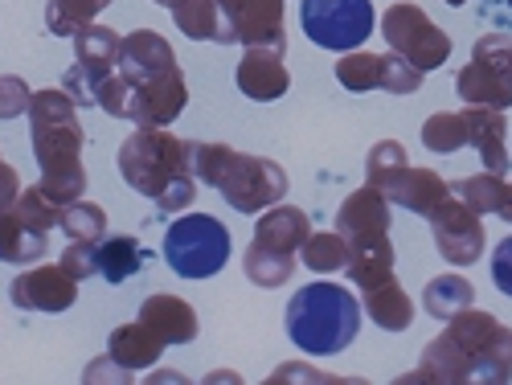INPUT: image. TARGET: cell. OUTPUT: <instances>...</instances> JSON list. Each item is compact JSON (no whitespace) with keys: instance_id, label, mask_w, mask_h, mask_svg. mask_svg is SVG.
Segmentation results:
<instances>
[{"instance_id":"obj_1","label":"cell","mask_w":512,"mask_h":385,"mask_svg":"<svg viewBox=\"0 0 512 385\" xmlns=\"http://www.w3.org/2000/svg\"><path fill=\"white\" fill-rule=\"evenodd\" d=\"M29 136H33V156L41 168V193L54 197L58 205H70L87 197V168H82V123H78V103L62 87L33 91L29 103Z\"/></svg>"},{"instance_id":"obj_2","label":"cell","mask_w":512,"mask_h":385,"mask_svg":"<svg viewBox=\"0 0 512 385\" xmlns=\"http://www.w3.org/2000/svg\"><path fill=\"white\" fill-rule=\"evenodd\" d=\"M115 164H119V177L127 181V189L156 201V209H164V213H185L197 197L193 144L164 132V127H136V132L119 144Z\"/></svg>"},{"instance_id":"obj_3","label":"cell","mask_w":512,"mask_h":385,"mask_svg":"<svg viewBox=\"0 0 512 385\" xmlns=\"http://www.w3.org/2000/svg\"><path fill=\"white\" fill-rule=\"evenodd\" d=\"M193 177L197 185L218 189L238 213H263L291 189L283 164L267 156H246L230 144H193Z\"/></svg>"},{"instance_id":"obj_4","label":"cell","mask_w":512,"mask_h":385,"mask_svg":"<svg viewBox=\"0 0 512 385\" xmlns=\"http://www.w3.org/2000/svg\"><path fill=\"white\" fill-rule=\"evenodd\" d=\"M361 312H365L361 299L349 287L316 279L291 295L287 336L295 340V349H304L308 357H336L357 340Z\"/></svg>"},{"instance_id":"obj_5","label":"cell","mask_w":512,"mask_h":385,"mask_svg":"<svg viewBox=\"0 0 512 385\" xmlns=\"http://www.w3.org/2000/svg\"><path fill=\"white\" fill-rule=\"evenodd\" d=\"M189 103V87L185 74H160V78H127L119 70H111L99 91H95V107H103L111 119H127L136 127H168Z\"/></svg>"},{"instance_id":"obj_6","label":"cell","mask_w":512,"mask_h":385,"mask_svg":"<svg viewBox=\"0 0 512 385\" xmlns=\"http://www.w3.org/2000/svg\"><path fill=\"white\" fill-rule=\"evenodd\" d=\"M230 230L209 213H185L164 234V263L181 279H209L230 263Z\"/></svg>"},{"instance_id":"obj_7","label":"cell","mask_w":512,"mask_h":385,"mask_svg":"<svg viewBox=\"0 0 512 385\" xmlns=\"http://www.w3.org/2000/svg\"><path fill=\"white\" fill-rule=\"evenodd\" d=\"M455 91L467 107H512V33H488L476 41L472 62L455 78Z\"/></svg>"},{"instance_id":"obj_8","label":"cell","mask_w":512,"mask_h":385,"mask_svg":"<svg viewBox=\"0 0 512 385\" xmlns=\"http://www.w3.org/2000/svg\"><path fill=\"white\" fill-rule=\"evenodd\" d=\"M447 336L472 357L480 381H488V385L512 381V328L500 324L492 312L463 308L459 316L447 320Z\"/></svg>"},{"instance_id":"obj_9","label":"cell","mask_w":512,"mask_h":385,"mask_svg":"<svg viewBox=\"0 0 512 385\" xmlns=\"http://www.w3.org/2000/svg\"><path fill=\"white\" fill-rule=\"evenodd\" d=\"M300 25L312 46L349 54L369 41L377 13L369 0H300Z\"/></svg>"},{"instance_id":"obj_10","label":"cell","mask_w":512,"mask_h":385,"mask_svg":"<svg viewBox=\"0 0 512 385\" xmlns=\"http://www.w3.org/2000/svg\"><path fill=\"white\" fill-rule=\"evenodd\" d=\"M381 37L390 41V50L414 62L418 70H439L451 58V37L426 17L422 5H394L381 13Z\"/></svg>"},{"instance_id":"obj_11","label":"cell","mask_w":512,"mask_h":385,"mask_svg":"<svg viewBox=\"0 0 512 385\" xmlns=\"http://www.w3.org/2000/svg\"><path fill=\"white\" fill-rule=\"evenodd\" d=\"M431 230H435V250L451 267H472L480 263V254L488 246L484 218L467 205L459 193H447V201L431 213Z\"/></svg>"},{"instance_id":"obj_12","label":"cell","mask_w":512,"mask_h":385,"mask_svg":"<svg viewBox=\"0 0 512 385\" xmlns=\"http://www.w3.org/2000/svg\"><path fill=\"white\" fill-rule=\"evenodd\" d=\"M222 46H275L287 50L283 0H218Z\"/></svg>"},{"instance_id":"obj_13","label":"cell","mask_w":512,"mask_h":385,"mask_svg":"<svg viewBox=\"0 0 512 385\" xmlns=\"http://www.w3.org/2000/svg\"><path fill=\"white\" fill-rule=\"evenodd\" d=\"M9 299L21 312H66L78 304V279L62 263L21 271L9 283Z\"/></svg>"},{"instance_id":"obj_14","label":"cell","mask_w":512,"mask_h":385,"mask_svg":"<svg viewBox=\"0 0 512 385\" xmlns=\"http://www.w3.org/2000/svg\"><path fill=\"white\" fill-rule=\"evenodd\" d=\"M283 54L287 50H275V46H246V54L238 62V74H234L238 91L246 99H254V103L283 99L287 87H291V74L283 66Z\"/></svg>"},{"instance_id":"obj_15","label":"cell","mask_w":512,"mask_h":385,"mask_svg":"<svg viewBox=\"0 0 512 385\" xmlns=\"http://www.w3.org/2000/svg\"><path fill=\"white\" fill-rule=\"evenodd\" d=\"M463 381H476V365L447 332L435 336L431 345L422 349L418 369L402 377V385H463Z\"/></svg>"},{"instance_id":"obj_16","label":"cell","mask_w":512,"mask_h":385,"mask_svg":"<svg viewBox=\"0 0 512 385\" xmlns=\"http://www.w3.org/2000/svg\"><path fill=\"white\" fill-rule=\"evenodd\" d=\"M357 291H361V308H365V316H369L381 332H406V328L414 324V299L402 291V283H398L394 271H390V275H377V279H369V283H361Z\"/></svg>"},{"instance_id":"obj_17","label":"cell","mask_w":512,"mask_h":385,"mask_svg":"<svg viewBox=\"0 0 512 385\" xmlns=\"http://www.w3.org/2000/svg\"><path fill=\"white\" fill-rule=\"evenodd\" d=\"M140 320L164 340V345H189V340H197V332H201L197 312L189 308V299L168 295V291H156V295L144 299Z\"/></svg>"},{"instance_id":"obj_18","label":"cell","mask_w":512,"mask_h":385,"mask_svg":"<svg viewBox=\"0 0 512 385\" xmlns=\"http://www.w3.org/2000/svg\"><path fill=\"white\" fill-rule=\"evenodd\" d=\"M115 70L127 74V78H160V74H173V70H181V66H177L173 46H168L160 33L136 29V33L123 37V50H119Z\"/></svg>"},{"instance_id":"obj_19","label":"cell","mask_w":512,"mask_h":385,"mask_svg":"<svg viewBox=\"0 0 512 385\" xmlns=\"http://www.w3.org/2000/svg\"><path fill=\"white\" fill-rule=\"evenodd\" d=\"M336 234L340 238H365V234H390V197L365 185L345 197V205L336 209Z\"/></svg>"},{"instance_id":"obj_20","label":"cell","mask_w":512,"mask_h":385,"mask_svg":"<svg viewBox=\"0 0 512 385\" xmlns=\"http://www.w3.org/2000/svg\"><path fill=\"white\" fill-rule=\"evenodd\" d=\"M308 234H312L308 213L279 201V205L263 209L259 226H254V246L275 250V254H295V259H300V246L308 242Z\"/></svg>"},{"instance_id":"obj_21","label":"cell","mask_w":512,"mask_h":385,"mask_svg":"<svg viewBox=\"0 0 512 385\" xmlns=\"http://www.w3.org/2000/svg\"><path fill=\"white\" fill-rule=\"evenodd\" d=\"M467 148H476L488 173H508V119L496 107H467Z\"/></svg>"},{"instance_id":"obj_22","label":"cell","mask_w":512,"mask_h":385,"mask_svg":"<svg viewBox=\"0 0 512 385\" xmlns=\"http://www.w3.org/2000/svg\"><path fill=\"white\" fill-rule=\"evenodd\" d=\"M447 193H451V185L435 173V168H406V173L390 185V205H406L410 213H418V218H426L431 222V213L447 201Z\"/></svg>"},{"instance_id":"obj_23","label":"cell","mask_w":512,"mask_h":385,"mask_svg":"<svg viewBox=\"0 0 512 385\" xmlns=\"http://www.w3.org/2000/svg\"><path fill=\"white\" fill-rule=\"evenodd\" d=\"M168 345L144 324V320H132V324H119L111 336H107V357L119 365V369H152L160 361Z\"/></svg>"},{"instance_id":"obj_24","label":"cell","mask_w":512,"mask_h":385,"mask_svg":"<svg viewBox=\"0 0 512 385\" xmlns=\"http://www.w3.org/2000/svg\"><path fill=\"white\" fill-rule=\"evenodd\" d=\"M46 250H50V230L21 218L17 205L9 213H0V259L13 267H25V263H37Z\"/></svg>"},{"instance_id":"obj_25","label":"cell","mask_w":512,"mask_h":385,"mask_svg":"<svg viewBox=\"0 0 512 385\" xmlns=\"http://www.w3.org/2000/svg\"><path fill=\"white\" fill-rule=\"evenodd\" d=\"M349 283L361 287L377 275H390L394 271V242L390 234H365V238H349Z\"/></svg>"},{"instance_id":"obj_26","label":"cell","mask_w":512,"mask_h":385,"mask_svg":"<svg viewBox=\"0 0 512 385\" xmlns=\"http://www.w3.org/2000/svg\"><path fill=\"white\" fill-rule=\"evenodd\" d=\"M119 50H123V37H119L115 29L99 25V21L74 33V62H78V66H87V70L99 74V78H107V74L115 70Z\"/></svg>"},{"instance_id":"obj_27","label":"cell","mask_w":512,"mask_h":385,"mask_svg":"<svg viewBox=\"0 0 512 385\" xmlns=\"http://www.w3.org/2000/svg\"><path fill=\"white\" fill-rule=\"evenodd\" d=\"M472 304H476V287L463 275H439V279H431L422 287V312L431 320H439V324H447L451 316H459Z\"/></svg>"},{"instance_id":"obj_28","label":"cell","mask_w":512,"mask_h":385,"mask_svg":"<svg viewBox=\"0 0 512 385\" xmlns=\"http://www.w3.org/2000/svg\"><path fill=\"white\" fill-rule=\"evenodd\" d=\"M140 242L132 234H115V238H99L95 242V271L107 279V283H127L136 271H140Z\"/></svg>"},{"instance_id":"obj_29","label":"cell","mask_w":512,"mask_h":385,"mask_svg":"<svg viewBox=\"0 0 512 385\" xmlns=\"http://www.w3.org/2000/svg\"><path fill=\"white\" fill-rule=\"evenodd\" d=\"M177 29L193 41H218L222 46V13H218V0H173L168 5Z\"/></svg>"},{"instance_id":"obj_30","label":"cell","mask_w":512,"mask_h":385,"mask_svg":"<svg viewBox=\"0 0 512 385\" xmlns=\"http://www.w3.org/2000/svg\"><path fill=\"white\" fill-rule=\"evenodd\" d=\"M300 259H304V267L316 271V275L345 271V263H349V242L340 238L336 230H312L308 242L300 246Z\"/></svg>"},{"instance_id":"obj_31","label":"cell","mask_w":512,"mask_h":385,"mask_svg":"<svg viewBox=\"0 0 512 385\" xmlns=\"http://www.w3.org/2000/svg\"><path fill=\"white\" fill-rule=\"evenodd\" d=\"M111 0H46V25L54 37H74L78 29L95 25V17Z\"/></svg>"},{"instance_id":"obj_32","label":"cell","mask_w":512,"mask_h":385,"mask_svg":"<svg viewBox=\"0 0 512 385\" xmlns=\"http://www.w3.org/2000/svg\"><path fill=\"white\" fill-rule=\"evenodd\" d=\"M242 271L254 287H283L291 275H295V254H275V250H263V246H254L246 250V259H242Z\"/></svg>"},{"instance_id":"obj_33","label":"cell","mask_w":512,"mask_h":385,"mask_svg":"<svg viewBox=\"0 0 512 385\" xmlns=\"http://www.w3.org/2000/svg\"><path fill=\"white\" fill-rule=\"evenodd\" d=\"M406 168H410L406 148H402L398 140H381V144H373L369 156H365V185L390 193V185L406 173Z\"/></svg>"},{"instance_id":"obj_34","label":"cell","mask_w":512,"mask_h":385,"mask_svg":"<svg viewBox=\"0 0 512 385\" xmlns=\"http://www.w3.org/2000/svg\"><path fill=\"white\" fill-rule=\"evenodd\" d=\"M422 144L435 156H451L459 148H467V119L463 111H439L422 123Z\"/></svg>"},{"instance_id":"obj_35","label":"cell","mask_w":512,"mask_h":385,"mask_svg":"<svg viewBox=\"0 0 512 385\" xmlns=\"http://www.w3.org/2000/svg\"><path fill=\"white\" fill-rule=\"evenodd\" d=\"M336 82L353 95L365 91H381V54H365V50H349L336 62Z\"/></svg>"},{"instance_id":"obj_36","label":"cell","mask_w":512,"mask_h":385,"mask_svg":"<svg viewBox=\"0 0 512 385\" xmlns=\"http://www.w3.org/2000/svg\"><path fill=\"white\" fill-rule=\"evenodd\" d=\"M62 234H66L70 242H99V238L107 234V213H103V205H95V201H87V197L70 201V205L62 209Z\"/></svg>"},{"instance_id":"obj_37","label":"cell","mask_w":512,"mask_h":385,"mask_svg":"<svg viewBox=\"0 0 512 385\" xmlns=\"http://www.w3.org/2000/svg\"><path fill=\"white\" fill-rule=\"evenodd\" d=\"M504 177L500 173H488V168H484V173L480 177H463V181H455L451 185V193H459L467 205H472L476 213H480V218H484V213H500V201H504Z\"/></svg>"},{"instance_id":"obj_38","label":"cell","mask_w":512,"mask_h":385,"mask_svg":"<svg viewBox=\"0 0 512 385\" xmlns=\"http://www.w3.org/2000/svg\"><path fill=\"white\" fill-rule=\"evenodd\" d=\"M422 78H426V70H418L402 54H394V50L381 54V91H390V95H414L422 87Z\"/></svg>"},{"instance_id":"obj_39","label":"cell","mask_w":512,"mask_h":385,"mask_svg":"<svg viewBox=\"0 0 512 385\" xmlns=\"http://www.w3.org/2000/svg\"><path fill=\"white\" fill-rule=\"evenodd\" d=\"M62 209L66 205H58L54 197H46V193H41V185L21 189V197H17V213H21V218H29L33 226H41V230L62 226Z\"/></svg>"},{"instance_id":"obj_40","label":"cell","mask_w":512,"mask_h":385,"mask_svg":"<svg viewBox=\"0 0 512 385\" xmlns=\"http://www.w3.org/2000/svg\"><path fill=\"white\" fill-rule=\"evenodd\" d=\"M33 91L25 87V78L17 74H0V119H21L29 115Z\"/></svg>"},{"instance_id":"obj_41","label":"cell","mask_w":512,"mask_h":385,"mask_svg":"<svg viewBox=\"0 0 512 385\" xmlns=\"http://www.w3.org/2000/svg\"><path fill=\"white\" fill-rule=\"evenodd\" d=\"M58 263H62L78 283L91 279V275H99V271H95V242H70V246L62 250Z\"/></svg>"},{"instance_id":"obj_42","label":"cell","mask_w":512,"mask_h":385,"mask_svg":"<svg viewBox=\"0 0 512 385\" xmlns=\"http://www.w3.org/2000/svg\"><path fill=\"white\" fill-rule=\"evenodd\" d=\"M492 283L500 295L512 299V238H504L496 250H492Z\"/></svg>"},{"instance_id":"obj_43","label":"cell","mask_w":512,"mask_h":385,"mask_svg":"<svg viewBox=\"0 0 512 385\" xmlns=\"http://www.w3.org/2000/svg\"><path fill=\"white\" fill-rule=\"evenodd\" d=\"M21 197V177H17V168L0 160V213H9Z\"/></svg>"},{"instance_id":"obj_44","label":"cell","mask_w":512,"mask_h":385,"mask_svg":"<svg viewBox=\"0 0 512 385\" xmlns=\"http://www.w3.org/2000/svg\"><path fill=\"white\" fill-rule=\"evenodd\" d=\"M496 218H504L508 226H512V185H504V201H500V213Z\"/></svg>"},{"instance_id":"obj_45","label":"cell","mask_w":512,"mask_h":385,"mask_svg":"<svg viewBox=\"0 0 512 385\" xmlns=\"http://www.w3.org/2000/svg\"><path fill=\"white\" fill-rule=\"evenodd\" d=\"M447 5H451V9H459V5H467V0H447Z\"/></svg>"},{"instance_id":"obj_46","label":"cell","mask_w":512,"mask_h":385,"mask_svg":"<svg viewBox=\"0 0 512 385\" xmlns=\"http://www.w3.org/2000/svg\"><path fill=\"white\" fill-rule=\"evenodd\" d=\"M156 5H164V9H168V5H173V0H156Z\"/></svg>"}]
</instances>
